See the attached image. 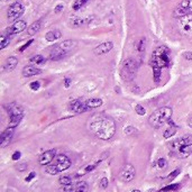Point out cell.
I'll return each instance as SVG.
<instances>
[{"label":"cell","mask_w":192,"mask_h":192,"mask_svg":"<svg viewBox=\"0 0 192 192\" xmlns=\"http://www.w3.org/2000/svg\"><path fill=\"white\" fill-rule=\"evenodd\" d=\"M86 128L92 135L102 141H108L116 133V124L112 118L105 114H94L86 122Z\"/></svg>","instance_id":"cell-1"},{"label":"cell","mask_w":192,"mask_h":192,"mask_svg":"<svg viewBox=\"0 0 192 192\" xmlns=\"http://www.w3.org/2000/svg\"><path fill=\"white\" fill-rule=\"evenodd\" d=\"M173 110L170 107H161L154 110L148 117V124L153 128H160L166 122H169L172 118Z\"/></svg>","instance_id":"cell-2"},{"label":"cell","mask_w":192,"mask_h":192,"mask_svg":"<svg viewBox=\"0 0 192 192\" xmlns=\"http://www.w3.org/2000/svg\"><path fill=\"white\" fill-rule=\"evenodd\" d=\"M171 64V57H170V51L168 47L160 46L154 51L152 56V67L153 69H160L168 67Z\"/></svg>","instance_id":"cell-3"},{"label":"cell","mask_w":192,"mask_h":192,"mask_svg":"<svg viewBox=\"0 0 192 192\" xmlns=\"http://www.w3.org/2000/svg\"><path fill=\"white\" fill-rule=\"evenodd\" d=\"M71 166V161L70 158L64 155V154H60L56 155L54 158V163L51 165L46 166V172L51 175H55L57 173H61L63 171L67 170Z\"/></svg>","instance_id":"cell-4"},{"label":"cell","mask_w":192,"mask_h":192,"mask_svg":"<svg viewBox=\"0 0 192 192\" xmlns=\"http://www.w3.org/2000/svg\"><path fill=\"white\" fill-rule=\"evenodd\" d=\"M137 73V63L133 59H127L124 62L120 70V76L124 81L130 82L133 81Z\"/></svg>","instance_id":"cell-5"},{"label":"cell","mask_w":192,"mask_h":192,"mask_svg":"<svg viewBox=\"0 0 192 192\" xmlns=\"http://www.w3.org/2000/svg\"><path fill=\"white\" fill-rule=\"evenodd\" d=\"M170 149L173 155H177V157H181V158H185L192 154L191 146H187L182 139H177V141L172 142L170 144Z\"/></svg>","instance_id":"cell-6"},{"label":"cell","mask_w":192,"mask_h":192,"mask_svg":"<svg viewBox=\"0 0 192 192\" xmlns=\"http://www.w3.org/2000/svg\"><path fill=\"white\" fill-rule=\"evenodd\" d=\"M177 28L183 36L192 38V14H188V15L179 18Z\"/></svg>","instance_id":"cell-7"},{"label":"cell","mask_w":192,"mask_h":192,"mask_svg":"<svg viewBox=\"0 0 192 192\" xmlns=\"http://www.w3.org/2000/svg\"><path fill=\"white\" fill-rule=\"evenodd\" d=\"M24 10H25V8H24L21 2H18V1H17V2H14L10 7L8 8V11H7L8 19L11 20V21L17 20L20 16L24 14Z\"/></svg>","instance_id":"cell-8"},{"label":"cell","mask_w":192,"mask_h":192,"mask_svg":"<svg viewBox=\"0 0 192 192\" xmlns=\"http://www.w3.org/2000/svg\"><path fill=\"white\" fill-rule=\"evenodd\" d=\"M135 174H136V171H135V168H134L132 164H125L122 168L120 172H119V179L122 181V182H130V181L134 180L135 177Z\"/></svg>","instance_id":"cell-9"},{"label":"cell","mask_w":192,"mask_h":192,"mask_svg":"<svg viewBox=\"0 0 192 192\" xmlns=\"http://www.w3.org/2000/svg\"><path fill=\"white\" fill-rule=\"evenodd\" d=\"M70 109L75 112V114H83V112H86L88 110H90V108L86 106V102L82 101L80 99H74L70 102Z\"/></svg>","instance_id":"cell-10"},{"label":"cell","mask_w":192,"mask_h":192,"mask_svg":"<svg viewBox=\"0 0 192 192\" xmlns=\"http://www.w3.org/2000/svg\"><path fill=\"white\" fill-rule=\"evenodd\" d=\"M26 27H27V24H26L25 20H17V21H15L10 27L8 28L7 34L10 36L17 35V34L21 33L23 31H25Z\"/></svg>","instance_id":"cell-11"},{"label":"cell","mask_w":192,"mask_h":192,"mask_svg":"<svg viewBox=\"0 0 192 192\" xmlns=\"http://www.w3.org/2000/svg\"><path fill=\"white\" fill-rule=\"evenodd\" d=\"M55 156H56V151L55 149H50L44 152L38 158V162L41 165H48L50 163L54 161Z\"/></svg>","instance_id":"cell-12"},{"label":"cell","mask_w":192,"mask_h":192,"mask_svg":"<svg viewBox=\"0 0 192 192\" xmlns=\"http://www.w3.org/2000/svg\"><path fill=\"white\" fill-rule=\"evenodd\" d=\"M114 47V44L112 42H105V43L99 44L98 46H96L93 48V53L96 55H103L109 53Z\"/></svg>","instance_id":"cell-13"},{"label":"cell","mask_w":192,"mask_h":192,"mask_svg":"<svg viewBox=\"0 0 192 192\" xmlns=\"http://www.w3.org/2000/svg\"><path fill=\"white\" fill-rule=\"evenodd\" d=\"M189 11H188V6H187V0H183L182 2L177 5V7L174 9V11H173V16L175 17V18H181V17H183V16L188 15Z\"/></svg>","instance_id":"cell-14"},{"label":"cell","mask_w":192,"mask_h":192,"mask_svg":"<svg viewBox=\"0 0 192 192\" xmlns=\"http://www.w3.org/2000/svg\"><path fill=\"white\" fill-rule=\"evenodd\" d=\"M14 129L12 127H8L4 133L1 134V147H6V146L10 143L12 138V134H14Z\"/></svg>","instance_id":"cell-15"},{"label":"cell","mask_w":192,"mask_h":192,"mask_svg":"<svg viewBox=\"0 0 192 192\" xmlns=\"http://www.w3.org/2000/svg\"><path fill=\"white\" fill-rule=\"evenodd\" d=\"M42 73V70L41 69H37L34 65H27L23 69V75L25 78H31V76H34V75H38Z\"/></svg>","instance_id":"cell-16"},{"label":"cell","mask_w":192,"mask_h":192,"mask_svg":"<svg viewBox=\"0 0 192 192\" xmlns=\"http://www.w3.org/2000/svg\"><path fill=\"white\" fill-rule=\"evenodd\" d=\"M8 115L9 117H16V116H23V108L17 103H10L8 106Z\"/></svg>","instance_id":"cell-17"},{"label":"cell","mask_w":192,"mask_h":192,"mask_svg":"<svg viewBox=\"0 0 192 192\" xmlns=\"http://www.w3.org/2000/svg\"><path fill=\"white\" fill-rule=\"evenodd\" d=\"M18 65V59L15 56H10L6 60V62L4 64V69L6 72H11L12 70H15V67Z\"/></svg>","instance_id":"cell-18"},{"label":"cell","mask_w":192,"mask_h":192,"mask_svg":"<svg viewBox=\"0 0 192 192\" xmlns=\"http://www.w3.org/2000/svg\"><path fill=\"white\" fill-rule=\"evenodd\" d=\"M67 54V52L63 51L62 48L56 45L52 48L51 51V60H54V61H57V60H61L62 57H64V55Z\"/></svg>","instance_id":"cell-19"},{"label":"cell","mask_w":192,"mask_h":192,"mask_svg":"<svg viewBox=\"0 0 192 192\" xmlns=\"http://www.w3.org/2000/svg\"><path fill=\"white\" fill-rule=\"evenodd\" d=\"M76 45H78V42L74 41V39H67V41H63L62 43L59 44V46L62 48L63 51L67 52V53L69 51H71L72 48L76 47Z\"/></svg>","instance_id":"cell-20"},{"label":"cell","mask_w":192,"mask_h":192,"mask_svg":"<svg viewBox=\"0 0 192 192\" xmlns=\"http://www.w3.org/2000/svg\"><path fill=\"white\" fill-rule=\"evenodd\" d=\"M61 36H62V33H61L59 29H54V31H48L46 35H45V38H46V41H48V42H54L56 39L61 38Z\"/></svg>","instance_id":"cell-21"},{"label":"cell","mask_w":192,"mask_h":192,"mask_svg":"<svg viewBox=\"0 0 192 192\" xmlns=\"http://www.w3.org/2000/svg\"><path fill=\"white\" fill-rule=\"evenodd\" d=\"M41 26H42L41 20H37V21H35V23H33L31 26L27 28V34L29 36L35 35L36 33H38V31H39V29H41Z\"/></svg>","instance_id":"cell-22"},{"label":"cell","mask_w":192,"mask_h":192,"mask_svg":"<svg viewBox=\"0 0 192 192\" xmlns=\"http://www.w3.org/2000/svg\"><path fill=\"white\" fill-rule=\"evenodd\" d=\"M100 163V162H97V163H93V164H89L86 165V168H83L82 170H80L78 172V174H76V177H81V175H84V174H86V173L91 172V171H93L97 166H98V164Z\"/></svg>","instance_id":"cell-23"},{"label":"cell","mask_w":192,"mask_h":192,"mask_svg":"<svg viewBox=\"0 0 192 192\" xmlns=\"http://www.w3.org/2000/svg\"><path fill=\"white\" fill-rule=\"evenodd\" d=\"M86 106L89 107L90 109H93V108H99L100 106H102V100L101 99H97V98H92L86 100Z\"/></svg>","instance_id":"cell-24"},{"label":"cell","mask_w":192,"mask_h":192,"mask_svg":"<svg viewBox=\"0 0 192 192\" xmlns=\"http://www.w3.org/2000/svg\"><path fill=\"white\" fill-rule=\"evenodd\" d=\"M29 62L31 64H36V65H43L46 62V59L44 56H42V55H34L33 57L29 59Z\"/></svg>","instance_id":"cell-25"},{"label":"cell","mask_w":192,"mask_h":192,"mask_svg":"<svg viewBox=\"0 0 192 192\" xmlns=\"http://www.w3.org/2000/svg\"><path fill=\"white\" fill-rule=\"evenodd\" d=\"M170 124H171V126H170L168 129L164 132V137L165 138H170V137H172L173 135H175V133H177V126L175 125H173V122L172 120H170Z\"/></svg>","instance_id":"cell-26"},{"label":"cell","mask_w":192,"mask_h":192,"mask_svg":"<svg viewBox=\"0 0 192 192\" xmlns=\"http://www.w3.org/2000/svg\"><path fill=\"white\" fill-rule=\"evenodd\" d=\"M10 43V35H8L7 33L4 34V35L1 36V38H0V48L1 50H4L6 47L9 45Z\"/></svg>","instance_id":"cell-27"},{"label":"cell","mask_w":192,"mask_h":192,"mask_svg":"<svg viewBox=\"0 0 192 192\" xmlns=\"http://www.w3.org/2000/svg\"><path fill=\"white\" fill-rule=\"evenodd\" d=\"M74 188H75V192H88V190H89L88 184H86V182H83V181L78 182V183L74 185Z\"/></svg>","instance_id":"cell-28"},{"label":"cell","mask_w":192,"mask_h":192,"mask_svg":"<svg viewBox=\"0 0 192 192\" xmlns=\"http://www.w3.org/2000/svg\"><path fill=\"white\" fill-rule=\"evenodd\" d=\"M23 116H16V117H9V126L8 127H12L15 128L17 126L19 125L20 120H21Z\"/></svg>","instance_id":"cell-29"},{"label":"cell","mask_w":192,"mask_h":192,"mask_svg":"<svg viewBox=\"0 0 192 192\" xmlns=\"http://www.w3.org/2000/svg\"><path fill=\"white\" fill-rule=\"evenodd\" d=\"M145 46H146V41H145V38H141L137 42V44H136L137 51L139 52V53H143V52L145 51Z\"/></svg>","instance_id":"cell-30"},{"label":"cell","mask_w":192,"mask_h":192,"mask_svg":"<svg viewBox=\"0 0 192 192\" xmlns=\"http://www.w3.org/2000/svg\"><path fill=\"white\" fill-rule=\"evenodd\" d=\"M88 1H89V0H75L74 4H73V9H74V10L81 9V7H83Z\"/></svg>","instance_id":"cell-31"},{"label":"cell","mask_w":192,"mask_h":192,"mask_svg":"<svg viewBox=\"0 0 192 192\" xmlns=\"http://www.w3.org/2000/svg\"><path fill=\"white\" fill-rule=\"evenodd\" d=\"M59 182L60 184H62L63 187L64 185H70L72 184V179L70 177H61L59 179Z\"/></svg>","instance_id":"cell-32"},{"label":"cell","mask_w":192,"mask_h":192,"mask_svg":"<svg viewBox=\"0 0 192 192\" xmlns=\"http://www.w3.org/2000/svg\"><path fill=\"white\" fill-rule=\"evenodd\" d=\"M181 139L187 146H192V135H184Z\"/></svg>","instance_id":"cell-33"},{"label":"cell","mask_w":192,"mask_h":192,"mask_svg":"<svg viewBox=\"0 0 192 192\" xmlns=\"http://www.w3.org/2000/svg\"><path fill=\"white\" fill-rule=\"evenodd\" d=\"M153 74H154V81H155V82H160V79H161V70H160V69H153Z\"/></svg>","instance_id":"cell-34"},{"label":"cell","mask_w":192,"mask_h":192,"mask_svg":"<svg viewBox=\"0 0 192 192\" xmlns=\"http://www.w3.org/2000/svg\"><path fill=\"white\" fill-rule=\"evenodd\" d=\"M135 111H136L139 116H144V115L146 114L145 108L143 106H141V105H136V107H135Z\"/></svg>","instance_id":"cell-35"},{"label":"cell","mask_w":192,"mask_h":192,"mask_svg":"<svg viewBox=\"0 0 192 192\" xmlns=\"http://www.w3.org/2000/svg\"><path fill=\"white\" fill-rule=\"evenodd\" d=\"M124 133L126 135H133V134L136 133V129H135V127H133V126H128V127H126L125 129H124Z\"/></svg>","instance_id":"cell-36"},{"label":"cell","mask_w":192,"mask_h":192,"mask_svg":"<svg viewBox=\"0 0 192 192\" xmlns=\"http://www.w3.org/2000/svg\"><path fill=\"white\" fill-rule=\"evenodd\" d=\"M108 184H109V181H108L107 177H102L101 180H100V183H99L101 189H107L108 188Z\"/></svg>","instance_id":"cell-37"},{"label":"cell","mask_w":192,"mask_h":192,"mask_svg":"<svg viewBox=\"0 0 192 192\" xmlns=\"http://www.w3.org/2000/svg\"><path fill=\"white\" fill-rule=\"evenodd\" d=\"M157 165H158V168L160 169H166V166H168V162L165 158H160L158 161H157Z\"/></svg>","instance_id":"cell-38"},{"label":"cell","mask_w":192,"mask_h":192,"mask_svg":"<svg viewBox=\"0 0 192 192\" xmlns=\"http://www.w3.org/2000/svg\"><path fill=\"white\" fill-rule=\"evenodd\" d=\"M61 192H75V188H74V185H64L63 187V189L61 190Z\"/></svg>","instance_id":"cell-39"},{"label":"cell","mask_w":192,"mask_h":192,"mask_svg":"<svg viewBox=\"0 0 192 192\" xmlns=\"http://www.w3.org/2000/svg\"><path fill=\"white\" fill-rule=\"evenodd\" d=\"M31 90H34V91H37L39 89V86H41V82L39 81H34V82H31Z\"/></svg>","instance_id":"cell-40"},{"label":"cell","mask_w":192,"mask_h":192,"mask_svg":"<svg viewBox=\"0 0 192 192\" xmlns=\"http://www.w3.org/2000/svg\"><path fill=\"white\" fill-rule=\"evenodd\" d=\"M33 42H34V41H33V39H31V41H28L27 43H26V44H24L23 46L20 47V48H19V51H20V52H23V51H25V50H26V48H27V47H28V46H29V45H31V43H33Z\"/></svg>","instance_id":"cell-41"},{"label":"cell","mask_w":192,"mask_h":192,"mask_svg":"<svg viewBox=\"0 0 192 192\" xmlns=\"http://www.w3.org/2000/svg\"><path fill=\"white\" fill-rule=\"evenodd\" d=\"M179 173H180V170H175L172 174H170L169 177H168V179H169V180H173L175 177H177V174H179Z\"/></svg>","instance_id":"cell-42"},{"label":"cell","mask_w":192,"mask_h":192,"mask_svg":"<svg viewBox=\"0 0 192 192\" xmlns=\"http://www.w3.org/2000/svg\"><path fill=\"white\" fill-rule=\"evenodd\" d=\"M183 57H184L185 60L191 61L192 60V53L191 52H184V53H183Z\"/></svg>","instance_id":"cell-43"},{"label":"cell","mask_w":192,"mask_h":192,"mask_svg":"<svg viewBox=\"0 0 192 192\" xmlns=\"http://www.w3.org/2000/svg\"><path fill=\"white\" fill-rule=\"evenodd\" d=\"M63 9H64V5L60 4V5H57V6L55 7L54 11L56 12V14H59V12H61V10H63Z\"/></svg>","instance_id":"cell-44"},{"label":"cell","mask_w":192,"mask_h":192,"mask_svg":"<svg viewBox=\"0 0 192 192\" xmlns=\"http://www.w3.org/2000/svg\"><path fill=\"white\" fill-rule=\"evenodd\" d=\"M35 177H36V173L35 172H31V173H29V175H28V177H26L25 180H26V182H31V181L33 180V179H34Z\"/></svg>","instance_id":"cell-45"},{"label":"cell","mask_w":192,"mask_h":192,"mask_svg":"<svg viewBox=\"0 0 192 192\" xmlns=\"http://www.w3.org/2000/svg\"><path fill=\"white\" fill-rule=\"evenodd\" d=\"M20 156H21L20 152H15V153L12 154V160H14V161H17V160L20 158Z\"/></svg>","instance_id":"cell-46"},{"label":"cell","mask_w":192,"mask_h":192,"mask_svg":"<svg viewBox=\"0 0 192 192\" xmlns=\"http://www.w3.org/2000/svg\"><path fill=\"white\" fill-rule=\"evenodd\" d=\"M187 6H188L189 14H192V0H187Z\"/></svg>","instance_id":"cell-47"},{"label":"cell","mask_w":192,"mask_h":192,"mask_svg":"<svg viewBox=\"0 0 192 192\" xmlns=\"http://www.w3.org/2000/svg\"><path fill=\"white\" fill-rule=\"evenodd\" d=\"M71 83H72V80H71L70 78H65V79H64V86H67V88H69V86H71Z\"/></svg>","instance_id":"cell-48"},{"label":"cell","mask_w":192,"mask_h":192,"mask_svg":"<svg viewBox=\"0 0 192 192\" xmlns=\"http://www.w3.org/2000/svg\"><path fill=\"white\" fill-rule=\"evenodd\" d=\"M17 169L19 170V171H24V170L27 169V164H25V163H23V164L20 165V166H17Z\"/></svg>","instance_id":"cell-49"},{"label":"cell","mask_w":192,"mask_h":192,"mask_svg":"<svg viewBox=\"0 0 192 192\" xmlns=\"http://www.w3.org/2000/svg\"><path fill=\"white\" fill-rule=\"evenodd\" d=\"M188 124H189V126H190V127H191V128H192V118H191V119H189Z\"/></svg>","instance_id":"cell-50"},{"label":"cell","mask_w":192,"mask_h":192,"mask_svg":"<svg viewBox=\"0 0 192 192\" xmlns=\"http://www.w3.org/2000/svg\"><path fill=\"white\" fill-rule=\"evenodd\" d=\"M132 192H141V191H139V190H133Z\"/></svg>","instance_id":"cell-51"}]
</instances>
